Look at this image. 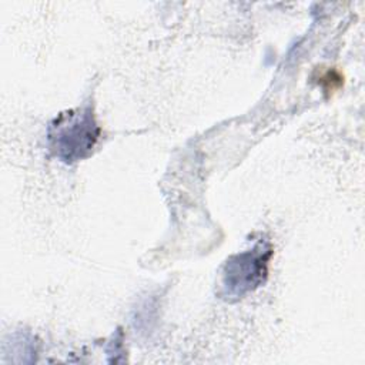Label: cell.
Instances as JSON below:
<instances>
[{
    "mask_svg": "<svg viewBox=\"0 0 365 365\" xmlns=\"http://www.w3.org/2000/svg\"><path fill=\"white\" fill-rule=\"evenodd\" d=\"M98 137L100 127L90 106L58 114L47 130L50 151L66 164H73L88 157Z\"/></svg>",
    "mask_w": 365,
    "mask_h": 365,
    "instance_id": "6da1fadb",
    "label": "cell"
},
{
    "mask_svg": "<svg viewBox=\"0 0 365 365\" xmlns=\"http://www.w3.org/2000/svg\"><path fill=\"white\" fill-rule=\"evenodd\" d=\"M271 255V244L261 240L251 250L230 257L221 274V298L237 301L264 284Z\"/></svg>",
    "mask_w": 365,
    "mask_h": 365,
    "instance_id": "7a4b0ae2",
    "label": "cell"
}]
</instances>
